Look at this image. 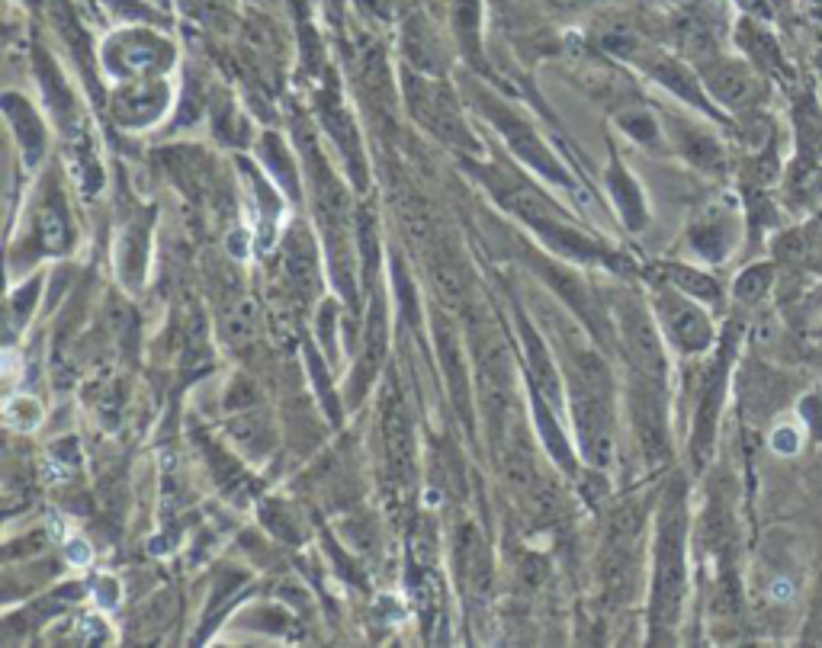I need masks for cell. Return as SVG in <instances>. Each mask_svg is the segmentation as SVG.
<instances>
[{
  "label": "cell",
  "instance_id": "6da1fadb",
  "mask_svg": "<svg viewBox=\"0 0 822 648\" xmlns=\"http://www.w3.org/2000/svg\"><path fill=\"white\" fill-rule=\"evenodd\" d=\"M684 594H688V501H684V482L675 478L662 495L656 539H652V642H665L668 632L678 626Z\"/></svg>",
  "mask_w": 822,
  "mask_h": 648
},
{
  "label": "cell",
  "instance_id": "7a4b0ae2",
  "mask_svg": "<svg viewBox=\"0 0 822 648\" xmlns=\"http://www.w3.org/2000/svg\"><path fill=\"white\" fill-rule=\"evenodd\" d=\"M569 405L578 430V450L591 466L607 469L614 459V379L595 347H582L566 334Z\"/></svg>",
  "mask_w": 822,
  "mask_h": 648
},
{
  "label": "cell",
  "instance_id": "3957f363",
  "mask_svg": "<svg viewBox=\"0 0 822 648\" xmlns=\"http://www.w3.org/2000/svg\"><path fill=\"white\" fill-rule=\"evenodd\" d=\"M466 341L473 347V363H476V385L485 411V424L495 450H501L514 434H517V395H514V357L505 341V334L498 331V324L482 315L469 312L466 324Z\"/></svg>",
  "mask_w": 822,
  "mask_h": 648
},
{
  "label": "cell",
  "instance_id": "277c9868",
  "mask_svg": "<svg viewBox=\"0 0 822 648\" xmlns=\"http://www.w3.org/2000/svg\"><path fill=\"white\" fill-rule=\"evenodd\" d=\"M299 145L309 158V183H312V199L318 212V225L328 241L331 254V273L341 286L344 299H354V264H350V235H347V219H350V203L347 193L334 177V171L325 164L322 151H318L315 138L299 129Z\"/></svg>",
  "mask_w": 822,
  "mask_h": 648
},
{
  "label": "cell",
  "instance_id": "5b68a950",
  "mask_svg": "<svg viewBox=\"0 0 822 648\" xmlns=\"http://www.w3.org/2000/svg\"><path fill=\"white\" fill-rule=\"evenodd\" d=\"M643 527L646 507L633 501L620 504L607 520V533L601 543V584L611 604H627L639 591V572H643Z\"/></svg>",
  "mask_w": 822,
  "mask_h": 648
},
{
  "label": "cell",
  "instance_id": "8992f818",
  "mask_svg": "<svg viewBox=\"0 0 822 648\" xmlns=\"http://www.w3.org/2000/svg\"><path fill=\"white\" fill-rule=\"evenodd\" d=\"M405 94H408L411 116H415L431 135H437L444 145L463 151V154H482V145L476 142V135L469 132L463 110H460V103H456V97L450 94V87L434 81L431 74L415 71V74H408Z\"/></svg>",
  "mask_w": 822,
  "mask_h": 648
},
{
  "label": "cell",
  "instance_id": "52a82bcc",
  "mask_svg": "<svg viewBox=\"0 0 822 648\" xmlns=\"http://www.w3.org/2000/svg\"><path fill=\"white\" fill-rule=\"evenodd\" d=\"M473 97L482 106V116L492 119V126L501 135H505V142L511 145V151L517 154V158L534 167V171H540V177H546L550 183H559V187H572L566 167L559 164V158H556L550 148H546V142L537 135V129L530 126V122L521 113H514L505 100H498L485 87H476Z\"/></svg>",
  "mask_w": 822,
  "mask_h": 648
},
{
  "label": "cell",
  "instance_id": "ba28073f",
  "mask_svg": "<svg viewBox=\"0 0 822 648\" xmlns=\"http://www.w3.org/2000/svg\"><path fill=\"white\" fill-rule=\"evenodd\" d=\"M652 312L662 328V337L684 357L704 353L713 347V321L700 302L672 283H662L652 296Z\"/></svg>",
  "mask_w": 822,
  "mask_h": 648
},
{
  "label": "cell",
  "instance_id": "9c48e42d",
  "mask_svg": "<svg viewBox=\"0 0 822 648\" xmlns=\"http://www.w3.org/2000/svg\"><path fill=\"white\" fill-rule=\"evenodd\" d=\"M630 405H633V427L639 450L646 462H662L668 456V401H665V379L633 373L630 385Z\"/></svg>",
  "mask_w": 822,
  "mask_h": 648
},
{
  "label": "cell",
  "instance_id": "30bf717a",
  "mask_svg": "<svg viewBox=\"0 0 822 648\" xmlns=\"http://www.w3.org/2000/svg\"><path fill=\"white\" fill-rule=\"evenodd\" d=\"M379 430H383L389 478L395 485L408 488L411 478H415V424H411L408 405L395 382H389V392L383 395V424H379Z\"/></svg>",
  "mask_w": 822,
  "mask_h": 648
},
{
  "label": "cell",
  "instance_id": "8fae6325",
  "mask_svg": "<svg viewBox=\"0 0 822 648\" xmlns=\"http://www.w3.org/2000/svg\"><path fill=\"white\" fill-rule=\"evenodd\" d=\"M656 324L659 321H652L646 315V308L633 299H627L617 308L620 341H623V350H627L633 373L665 379V344H662V334L656 331Z\"/></svg>",
  "mask_w": 822,
  "mask_h": 648
},
{
  "label": "cell",
  "instance_id": "7c38bea8",
  "mask_svg": "<svg viewBox=\"0 0 822 648\" xmlns=\"http://www.w3.org/2000/svg\"><path fill=\"white\" fill-rule=\"evenodd\" d=\"M434 344H437V360H440V369H444L453 408L466 421V427H473V376H469L463 337L447 315H434Z\"/></svg>",
  "mask_w": 822,
  "mask_h": 648
},
{
  "label": "cell",
  "instance_id": "4fadbf2b",
  "mask_svg": "<svg viewBox=\"0 0 822 648\" xmlns=\"http://www.w3.org/2000/svg\"><path fill=\"white\" fill-rule=\"evenodd\" d=\"M174 49L161 36L151 33H123L106 45V68L116 77H155L171 65Z\"/></svg>",
  "mask_w": 822,
  "mask_h": 648
},
{
  "label": "cell",
  "instance_id": "5bb4252c",
  "mask_svg": "<svg viewBox=\"0 0 822 648\" xmlns=\"http://www.w3.org/2000/svg\"><path fill=\"white\" fill-rule=\"evenodd\" d=\"M386 350H389V315H386V299L373 296L370 312H367V328H363V347L350 376V398H363L370 392V385L379 379L386 366Z\"/></svg>",
  "mask_w": 822,
  "mask_h": 648
},
{
  "label": "cell",
  "instance_id": "9a60e30c",
  "mask_svg": "<svg viewBox=\"0 0 822 648\" xmlns=\"http://www.w3.org/2000/svg\"><path fill=\"white\" fill-rule=\"evenodd\" d=\"M704 90L707 94L729 106V110H745V106H755L761 100V81L758 74L742 65V61H729V58H713L707 61L704 68Z\"/></svg>",
  "mask_w": 822,
  "mask_h": 648
},
{
  "label": "cell",
  "instance_id": "2e32d148",
  "mask_svg": "<svg viewBox=\"0 0 822 648\" xmlns=\"http://www.w3.org/2000/svg\"><path fill=\"white\" fill-rule=\"evenodd\" d=\"M318 113H322V122H325L328 135L334 138V145H338L341 158L347 161L350 177L357 180V187H363V183H367V164H363L360 132H357L354 116L347 113L344 100L338 97V90H322V97H318Z\"/></svg>",
  "mask_w": 822,
  "mask_h": 648
},
{
  "label": "cell",
  "instance_id": "e0dca14e",
  "mask_svg": "<svg viewBox=\"0 0 822 648\" xmlns=\"http://www.w3.org/2000/svg\"><path fill=\"white\" fill-rule=\"evenodd\" d=\"M171 103V90L164 81H145V84H126L116 90L113 97V116L116 122H123L126 129H145Z\"/></svg>",
  "mask_w": 822,
  "mask_h": 648
},
{
  "label": "cell",
  "instance_id": "ac0fdd59",
  "mask_svg": "<svg viewBox=\"0 0 822 648\" xmlns=\"http://www.w3.org/2000/svg\"><path fill=\"white\" fill-rule=\"evenodd\" d=\"M517 324H521V341L527 350L530 379H534V395H540L553 411H559L562 408V376L550 357V350H546L543 337L534 331V324L527 321V315L517 318Z\"/></svg>",
  "mask_w": 822,
  "mask_h": 648
},
{
  "label": "cell",
  "instance_id": "d6986e66",
  "mask_svg": "<svg viewBox=\"0 0 822 648\" xmlns=\"http://www.w3.org/2000/svg\"><path fill=\"white\" fill-rule=\"evenodd\" d=\"M283 267L289 283L299 289V296L312 299L318 292V260H315V244L309 238L306 225H293L283 238Z\"/></svg>",
  "mask_w": 822,
  "mask_h": 648
},
{
  "label": "cell",
  "instance_id": "ffe728a7",
  "mask_svg": "<svg viewBox=\"0 0 822 648\" xmlns=\"http://www.w3.org/2000/svg\"><path fill=\"white\" fill-rule=\"evenodd\" d=\"M456 568H460L463 588L473 597H482L492 578V562H489V549H485L473 523H466V527L456 533Z\"/></svg>",
  "mask_w": 822,
  "mask_h": 648
},
{
  "label": "cell",
  "instance_id": "44dd1931",
  "mask_svg": "<svg viewBox=\"0 0 822 648\" xmlns=\"http://www.w3.org/2000/svg\"><path fill=\"white\" fill-rule=\"evenodd\" d=\"M639 65H646L649 74L656 77V81H659L662 87L672 90V94H678L684 103L700 106V110H707V113H710V103H707V97H704V87L697 84V77H694L688 68H684L681 61L665 58V55H659V52H649V49H646V55L639 58Z\"/></svg>",
  "mask_w": 822,
  "mask_h": 648
},
{
  "label": "cell",
  "instance_id": "7402d4cb",
  "mask_svg": "<svg viewBox=\"0 0 822 648\" xmlns=\"http://www.w3.org/2000/svg\"><path fill=\"white\" fill-rule=\"evenodd\" d=\"M672 132H675L678 151H681L684 158H688L694 167H700V171H707V174H723V171H726L723 145H720L710 132L691 126V122H675Z\"/></svg>",
  "mask_w": 822,
  "mask_h": 648
},
{
  "label": "cell",
  "instance_id": "603a6c76",
  "mask_svg": "<svg viewBox=\"0 0 822 648\" xmlns=\"http://www.w3.org/2000/svg\"><path fill=\"white\" fill-rule=\"evenodd\" d=\"M4 110H7V119L10 126L17 129L20 135V145H23V154H26V164H36L39 154L45 151V129L39 116L33 113V106H29L23 97L17 94H7L4 97Z\"/></svg>",
  "mask_w": 822,
  "mask_h": 648
},
{
  "label": "cell",
  "instance_id": "cb8c5ba5",
  "mask_svg": "<svg viewBox=\"0 0 822 648\" xmlns=\"http://www.w3.org/2000/svg\"><path fill=\"white\" fill-rule=\"evenodd\" d=\"M36 238L42 241V248L52 251V254L68 251V244H71V222H68V209H65L62 196H58V193H52L49 199H45L39 215H36Z\"/></svg>",
  "mask_w": 822,
  "mask_h": 648
},
{
  "label": "cell",
  "instance_id": "d4e9b609",
  "mask_svg": "<svg viewBox=\"0 0 822 648\" xmlns=\"http://www.w3.org/2000/svg\"><path fill=\"white\" fill-rule=\"evenodd\" d=\"M691 244L704 254L707 260H723L733 248V222L729 212H707V219H700L691 228Z\"/></svg>",
  "mask_w": 822,
  "mask_h": 648
},
{
  "label": "cell",
  "instance_id": "484cf974",
  "mask_svg": "<svg viewBox=\"0 0 822 648\" xmlns=\"http://www.w3.org/2000/svg\"><path fill=\"white\" fill-rule=\"evenodd\" d=\"M607 180H611V196H614V203L620 209V219L627 222V228L639 231L646 225V199H643V193H639L636 180L623 171L620 164L611 167V177Z\"/></svg>",
  "mask_w": 822,
  "mask_h": 648
},
{
  "label": "cell",
  "instance_id": "4316f807",
  "mask_svg": "<svg viewBox=\"0 0 822 648\" xmlns=\"http://www.w3.org/2000/svg\"><path fill=\"white\" fill-rule=\"evenodd\" d=\"M742 405L745 408H755L758 414H768L771 408L781 405V379L768 373V369H752V373H745V382H742Z\"/></svg>",
  "mask_w": 822,
  "mask_h": 648
},
{
  "label": "cell",
  "instance_id": "83f0119b",
  "mask_svg": "<svg viewBox=\"0 0 822 648\" xmlns=\"http://www.w3.org/2000/svg\"><path fill=\"white\" fill-rule=\"evenodd\" d=\"M662 276H665V283L678 286L681 292H688V296H694L697 302H717V299H720V286H717V280H713V276H707V273L694 270V267L665 264V267H662Z\"/></svg>",
  "mask_w": 822,
  "mask_h": 648
},
{
  "label": "cell",
  "instance_id": "f1b7e54d",
  "mask_svg": "<svg viewBox=\"0 0 822 648\" xmlns=\"http://www.w3.org/2000/svg\"><path fill=\"white\" fill-rule=\"evenodd\" d=\"M774 289V267L771 264H755V267H745L736 280V299L745 302V305H758L761 299L768 296Z\"/></svg>",
  "mask_w": 822,
  "mask_h": 648
},
{
  "label": "cell",
  "instance_id": "f546056e",
  "mask_svg": "<svg viewBox=\"0 0 822 648\" xmlns=\"http://www.w3.org/2000/svg\"><path fill=\"white\" fill-rule=\"evenodd\" d=\"M232 434H235L241 450H248V453H267L270 443H273V434H270V424L267 421L238 418V421H232Z\"/></svg>",
  "mask_w": 822,
  "mask_h": 648
},
{
  "label": "cell",
  "instance_id": "4dcf8cb0",
  "mask_svg": "<svg viewBox=\"0 0 822 648\" xmlns=\"http://www.w3.org/2000/svg\"><path fill=\"white\" fill-rule=\"evenodd\" d=\"M257 337V308L245 299L232 308L228 315V341H235V347H248Z\"/></svg>",
  "mask_w": 822,
  "mask_h": 648
},
{
  "label": "cell",
  "instance_id": "1f68e13d",
  "mask_svg": "<svg viewBox=\"0 0 822 648\" xmlns=\"http://www.w3.org/2000/svg\"><path fill=\"white\" fill-rule=\"evenodd\" d=\"M261 154H264V161H270L273 167V174H277L280 183H286V193L289 196H296V174H293V167H289V158H286V151H283V142L277 135H264V145H261Z\"/></svg>",
  "mask_w": 822,
  "mask_h": 648
},
{
  "label": "cell",
  "instance_id": "d6a6232c",
  "mask_svg": "<svg viewBox=\"0 0 822 648\" xmlns=\"http://www.w3.org/2000/svg\"><path fill=\"white\" fill-rule=\"evenodd\" d=\"M7 424L17 427V430H36L39 421H42V405L33 398V395H17L7 401Z\"/></svg>",
  "mask_w": 822,
  "mask_h": 648
},
{
  "label": "cell",
  "instance_id": "836d02e7",
  "mask_svg": "<svg viewBox=\"0 0 822 648\" xmlns=\"http://www.w3.org/2000/svg\"><path fill=\"white\" fill-rule=\"evenodd\" d=\"M476 23H479V4H476V0H463V4H460V42H466L473 55L479 52V29H476Z\"/></svg>",
  "mask_w": 822,
  "mask_h": 648
},
{
  "label": "cell",
  "instance_id": "e575fe53",
  "mask_svg": "<svg viewBox=\"0 0 822 648\" xmlns=\"http://www.w3.org/2000/svg\"><path fill=\"white\" fill-rule=\"evenodd\" d=\"M623 129H627L633 138H639V142H656L659 138V126H656V119H652L646 110H639V113H630V116H623V122H620Z\"/></svg>",
  "mask_w": 822,
  "mask_h": 648
},
{
  "label": "cell",
  "instance_id": "d590c367",
  "mask_svg": "<svg viewBox=\"0 0 822 648\" xmlns=\"http://www.w3.org/2000/svg\"><path fill=\"white\" fill-rule=\"evenodd\" d=\"M132 228V235H135V244L132 248H148V219L145 222H139V225H129ZM123 248L129 251V244H123ZM142 267H145V251H139L135 257H123V270H126V280H129V270L135 273V276H142Z\"/></svg>",
  "mask_w": 822,
  "mask_h": 648
},
{
  "label": "cell",
  "instance_id": "8d00e7d4",
  "mask_svg": "<svg viewBox=\"0 0 822 648\" xmlns=\"http://www.w3.org/2000/svg\"><path fill=\"white\" fill-rule=\"evenodd\" d=\"M806 642H822V572H819L816 588H813L810 616H806Z\"/></svg>",
  "mask_w": 822,
  "mask_h": 648
},
{
  "label": "cell",
  "instance_id": "74e56055",
  "mask_svg": "<svg viewBox=\"0 0 822 648\" xmlns=\"http://www.w3.org/2000/svg\"><path fill=\"white\" fill-rule=\"evenodd\" d=\"M771 446H774V453H781V456H794L800 446H803V437H800V430L797 427H790V424H784V427H778L771 434Z\"/></svg>",
  "mask_w": 822,
  "mask_h": 648
},
{
  "label": "cell",
  "instance_id": "f35d334b",
  "mask_svg": "<svg viewBox=\"0 0 822 648\" xmlns=\"http://www.w3.org/2000/svg\"><path fill=\"white\" fill-rule=\"evenodd\" d=\"M800 411H803L806 424H810L813 437L822 440V395H819V392L806 395V398H803V405H800Z\"/></svg>",
  "mask_w": 822,
  "mask_h": 648
},
{
  "label": "cell",
  "instance_id": "ab89813d",
  "mask_svg": "<svg viewBox=\"0 0 822 648\" xmlns=\"http://www.w3.org/2000/svg\"><path fill=\"white\" fill-rule=\"evenodd\" d=\"M550 4H556V7H562V10H578V7L591 4V0H550Z\"/></svg>",
  "mask_w": 822,
  "mask_h": 648
},
{
  "label": "cell",
  "instance_id": "60d3db41",
  "mask_svg": "<svg viewBox=\"0 0 822 648\" xmlns=\"http://www.w3.org/2000/svg\"><path fill=\"white\" fill-rule=\"evenodd\" d=\"M816 71H819V77H822V49H819V55H816Z\"/></svg>",
  "mask_w": 822,
  "mask_h": 648
}]
</instances>
